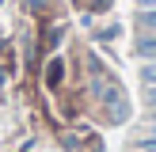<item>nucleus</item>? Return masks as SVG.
<instances>
[{"mask_svg":"<svg viewBox=\"0 0 156 152\" xmlns=\"http://www.w3.org/2000/svg\"><path fill=\"white\" fill-rule=\"evenodd\" d=\"M103 103H107V110H111L114 114V118H122V95H118V91H111V88H103Z\"/></svg>","mask_w":156,"mask_h":152,"instance_id":"obj_1","label":"nucleus"},{"mask_svg":"<svg viewBox=\"0 0 156 152\" xmlns=\"http://www.w3.org/2000/svg\"><path fill=\"white\" fill-rule=\"evenodd\" d=\"M137 53H141L145 61L156 57V34H145V38H141V46H137Z\"/></svg>","mask_w":156,"mask_h":152,"instance_id":"obj_2","label":"nucleus"},{"mask_svg":"<svg viewBox=\"0 0 156 152\" xmlns=\"http://www.w3.org/2000/svg\"><path fill=\"white\" fill-rule=\"evenodd\" d=\"M141 80H145V88H156V61H152V57L145 61V68H141Z\"/></svg>","mask_w":156,"mask_h":152,"instance_id":"obj_3","label":"nucleus"},{"mask_svg":"<svg viewBox=\"0 0 156 152\" xmlns=\"http://www.w3.org/2000/svg\"><path fill=\"white\" fill-rule=\"evenodd\" d=\"M133 152H156V141H152V137H145V141H141V144H137V148H133Z\"/></svg>","mask_w":156,"mask_h":152,"instance_id":"obj_4","label":"nucleus"},{"mask_svg":"<svg viewBox=\"0 0 156 152\" xmlns=\"http://www.w3.org/2000/svg\"><path fill=\"white\" fill-rule=\"evenodd\" d=\"M149 103H152V106H156V88H149Z\"/></svg>","mask_w":156,"mask_h":152,"instance_id":"obj_5","label":"nucleus"},{"mask_svg":"<svg viewBox=\"0 0 156 152\" xmlns=\"http://www.w3.org/2000/svg\"><path fill=\"white\" fill-rule=\"evenodd\" d=\"M141 4H145V8H156V0H141Z\"/></svg>","mask_w":156,"mask_h":152,"instance_id":"obj_6","label":"nucleus"},{"mask_svg":"<svg viewBox=\"0 0 156 152\" xmlns=\"http://www.w3.org/2000/svg\"><path fill=\"white\" fill-rule=\"evenodd\" d=\"M149 129H152V133H156V118H149Z\"/></svg>","mask_w":156,"mask_h":152,"instance_id":"obj_7","label":"nucleus"}]
</instances>
